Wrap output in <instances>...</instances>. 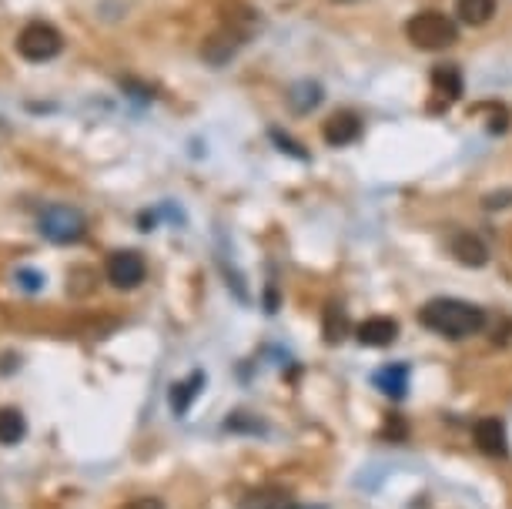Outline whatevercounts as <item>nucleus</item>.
I'll return each instance as SVG.
<instances>
[{
	"instance_id": "a211bd4d",
	"label": "nucleus",
	"mask_w": 512,
	"mask_h": 509,
	"mask_svg": "<svg viewBox=\"0 0 512 509\" xmlns=\"http://www.w3.org/2000/svg\"><path fill=\"white\" fill-rule=\"evenodd\" d=\"M322 335H325V342L328 345H338L349 335V315H345L342 305H325V312H322Z\"/></svg>"
},
{
	"instance_id": "f8f14e48",
	"label": "nucleus",
	"mask_w": 512,
	"mask_h": 509,
	"mask_svg": "<svg viewBox=\"0 0 512 509\" xmlns=\"http://www.w3.org/2000/svg\"><path fill=\"white\" fill-rule=\"evenodd\" d=\"M201 389H205V372H191L188 379H181L171 386V412L175 416H185L191 409V402L201 396Z\"/></svg>"
},
{
	"instance_id": "b1692460",
	"label": "nucleus",
	"mask_w": 512,
	"mask_h": 509,
	"mask_svg": "<svg viewBox=\"0 0 512 509\" xmlns=\"http://www.w3.org/2000/svg\"><path fill=\"white\" fill-rule=\"evenodd\" d=\"M285 509H322V506H298V503H288Z\"/></svg>"
},
{
	"instance_id": "f257e3e1",
	"label": "nucleus",
	"mask_w": 512,
	"mask_h": 509,
	"mask_svg": "<svg viewBox=\"0 0 512 509\" xmlns=\"http://www.w3.org/2000/svg\"><path fill=\"white\" fill-rule=\"evenodd\" d=\"M419 322L425 325L429 332L442 335V339H469V335H479L486 329V312L472 302H462V299H432L422 305L419 312Z\"/></svg>"
},
{
	"instance_id": "5701e85b",
	"label": "nucleus",
	"mask_w": 512,
	"mask_h": 509,
	"mask_svg": "<svg viewBox=\"0 0 512 509\" xmlns=\"http://www.w3.org/2000/svg\"><path fill=\"white\" fill-rule=\"evenodd\" d=\"M124 509H164V503L158 496H141V499H134V503H128Z\"/></svg>"
},
{
	"instance_id": "f03ea898",
	"label": "nucleus",
	"mask_w": 512,
	"mask_h": 509,
	"mask_svg": "<svg viewBox=\"0 0 512 509\" xmlns=\"http://www.w3.org/2000/svg\"><path fill=\"white\" fill-rule=\"evenodd\" d=\"M405 37H409L419 51H446V47L459 41V27L442 11H419L405 24Z\"/></svg>"
},
{
	"instance_id": "20e7f679",
	"label": "nucleus",
	"mask_w": 512,
	"mask_h": 509,
	"mask_svg": "<svg viewBox=\"0 0 512 509\" xmlns=\"http://www.w3.org/2000/svg\"><path fill=\"white\" fill-rule=\"evenodd\" d=\"M61 51H64V37L47 21H31L17 34V54H21L24 61L44 64V61H54Z\"/></svg>"
},
{
	"instance_id": "6e6552de",
	"label": "nucleus",
	"mask_w": 512,
	"mask_h": 509,
	"mask_svg": "<svg viewBox=\"0 0 512 509\" xmlns=\"http://www.w3.org/2000/svg\"><path fill=\"white\" fill-rule=\"evenodd\" d=\"M472 436H476V446H479L486 456L502 459V456L509 453V436H506V426H502V419H496V416L479 419L476 426H472Z\"/></svg>"
},
{
	"instance_id": "dca6fc26",
	"label": "nucleus",
	"mask_w": 512,
	"mask_h": 509,
	"mask_svg": "<svg viewBox=\"0 0 512 509\" xmlns=\"http://www.w3.org/2000/svg\"><path fill=\"white\" fill-rule=\"evenodd\" d=\"M27 436V419L21 409H0V446H17Z\"/></svg>"
},
{
	"instance_id": "aec40b11",
	"label": "nucleus",
	"mask_w": 512,
	"mask_h": 509,
	"mask_svg": "<svg viewBox=\"0 0 512 509\" xmlns=\"http://www.w3.org/2000/svg\"><path fill=\"white\" fill-rule=\"evenodd\" d=\"M272 141L278 144V151H288V155H295V158H302V161L308 158V155H305V151H302V148H298V144H295L292 138H285V134H282V131H272Z\"/></svg>"
},
{
	"instance_id": "4468645a",
	"label": "nucleus",
	"mask_w": 512,
	"mask_h": 509,
	"mask_svg": "<svg viewBox=\"0 0 512 509\" xmlns=\"http://www.w3.org/2000/svg\"><path fill=\"white\" fill-rule=\"evenodd\" d=\"M288 506V493L282 486H262L251 489L248 496H241L238 509H285Z\"/></svg>"
},
{
	"instance_id": "0eeeda50",
	"label": "nucleus",
	"mask_w": 512,
	"mask_h": 509,
	"mask_svg": "<svg viewBox=\"0 0 512 509\" xmlns=\"http://www.w3.org/2000/svg\"><path fill=\"white\" fill-rule=\"evenodd\" d=\"M241 44H245V37H241L238 31H231V27H221V31L205 37V44H201V57H205L211 67H221V64H228L231 57L241 51Z\"/></svg>"
},
{
	"instance_id": "f3484780",
	"label": "nucleus",
	"mask_w": 512,
	"mask_h": 509,
	"mask_svg": "<svg viewBox=\"0 0 512 509\" xmlns=\"http://www.w3.org/2000/svg\"><path fill=\"white\" fill-rule=\"evenodd\" d=\"M322 88H318L315 81H298L292 84V91H288V104H292V111L295 114H308V111H315L318 104H322Z\"/></svg>"
},
{
	"instance_id": "ddd939ff",
	"label": "nucleus",
	"mask_w": 512,
	"mask_h": 509,
	"mask_svg": "<svg viewBox=\"0 0 512 509\" xmlns=\"http://www.w3.org/2000/svg\"><path fill=\"white\" fill-rule=\"evenodd\" d=\"M432 91L439 98H446V104L459 101L462 98V71L456 64H439L432 67Z\"/></svg>"
},
{
	"instance_id": "9b49d317",
	"label": "nucleus",
	"mask_w": 512,
	"mask_h": 509,
	"mask_svg": "<svg viewBox=\"0 0 512 509\" xmlns=\"http://www.w3.org/2000/svg\"><path fill=\"white\" fill-rule=\"evenodd\" d=\"M372 382H375V389L385 392V396L405 399V392H409V366H405V362H392V366L375 372Z\"/></svg>"
},
{
	"instance_id": "9d476101",
	"label": "nucleus",
	"mask_w": 512,
	"mask_h": 509,
	"mask_svg": "<svg viewBox=\"0 0 512 509\" xmlns=\"http://www.w3.org/2000/svg\"><path fill=\"white\" fill-rule=\"evenodd\" d=\"M449 252L456 255V262L459 265H466V268H482L489 262V248L486 242H482L479 235H472V232H456L449 238Z\"/></svg>"
},
{
	"instance_id": "423d86ee",
	"label": "nucleus",
	"mask_w": 512,
	"mask_h": 509,
	"mask_svg": "<svg viewBox=\"0 0 512 509\" xmlns=\"http://www.w3.org/2000/svg\"><path fill=\"white\" fill-rule=\"evenodd\" d=\"M322 138L332 148H345V144L362 138V118L355 111H335L332 118L322 124Z\"/></svg>"
},
{
	"instance_id": "412c9836",
	"label": "nucleus",
	"mask_w": 512,
	"mask_h": 509,
	"mask_svg": "<svg viewBox=\"0 0 512 509\" xmlns=\"http://www.w3.org/2000/svg\"><path fill=\"white\" fill-rule=\"evenodd\" d=\"M489 211H496V208H506L512 205V191H492V195H486V201H482Z\"/></svg>"
},
{
	"instance_id": "2eb2a0df",
	"label": "nucleus",
	"mask_w": 512,
	"mask_h": 509,
	"mask_svg": "<svg viewBox=\"0 0 512 509\" xmlns=\"http://www.w3.org/2000/svg\"><path fill=\"white\" fill-rule=\"evenodd\" d=\"M496 14V0H456V17L469 27H482Z\"/></svg>"
},
{
	"instance_id": "7ed1b4c3",
	"label": "nucleus",
	"mask_w": 512,
	"mask_h": 509,
	"mask_svg": "<svg viewBox=\"0 0 512 509\" xmlns=\"http://www.w3.org/2000/svg\"><path fill=\"white\" fill-rule=\"evenodd\" d=\"M37 228L54 245H77L88 235V218L71 205H47L37 218Z\"/></svg>"
},
{
	"instance_id": "6ab92c4d",
	"label": "nucleus",
	"mask_w": 512,
	"mask_h": 509,
	"mask_svg": "<svg viewBox=\"0 0 512 509\" xmlns=\"http://www.w3.org/2000/svg\"><path fill=\"white\" fill-rule=\"evenodd\" d=\"M225 429L228 432H251V436H258V432H265V422L258 416H251V412H231L225 419Z\"/></svg>"
},
{
	"instance_id": "1a4fd4ad",
	"label": "nucleus",
	"mask_w": 512,
	"mask_h": 509,
	"mask_svg": "<svg viewBox=\"0 0 512 509\" xmlns=\"http://www.w3.org/2000/svg\"><path fill=\"white\" fill-rule=\"evenodd\" d=\"M355 339L365 349H385L399 339V322L389 319V315H375V319H365L359 329H355Z\"/></svg>"
},
{
	"instance_id": "39448f33",
	"label": "nucleus",
	"mask_w": 512,
	"mask_h": 509,
	"mask_svg": "<svg viewBox=\"0 0 512 509\" xmlns=\"http://www.w3.org/2000/svg\"><path fill=\"white\" fill-rule=\"evenodd\" d=\"M108 282L114 288H124V292H131V288H138L144 282V275H148V262H144L141 252H134V248H121V252H114L108 258Z\"/></svg>"
},
{
	"instance_id": "4be33fe9",
	"label": "nucleus",
	"mask_w": 512,
	"mask_h": 509,
	"mask_svg": "<svg viewBox=\"0 0 512 509\" xmlns=\"http://www.w3.org/2000/svg\"><path fill=\"white\" fill-rule=\"evenodd\" d=\"M17 278H21V285L27 288V292H37V288H41V282H44V275L27 272V268H21V272H17Z\"/></svg>"
}]
</instances>
